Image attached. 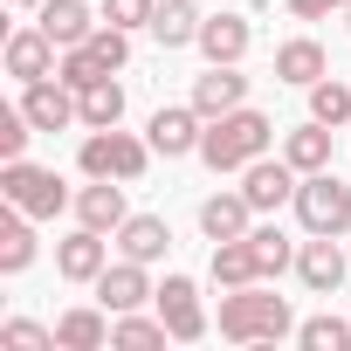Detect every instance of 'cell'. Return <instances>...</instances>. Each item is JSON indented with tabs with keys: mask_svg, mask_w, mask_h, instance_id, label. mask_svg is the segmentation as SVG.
<instances>
[{
	"mask_svg": "<svg viewBox=\"0 0 351 351\" xmlns=\"http://www.w3.org/2000/svg\"><path fill=\"white\" fill-rule=\"evenodd\" d=\"M221 337L228 344H276V337H296V317H289V296L248 282V289H221Z\"/></svg>",
	"mask_w": 351,
	"mask_h": 351,
	"instance_id": "obj_1",
	"label": "cell"
},
{
	"mask_svg": "<svg viewBox=\"0 0 351 351\" xmlns=\"http://www.w3.org/2000/svg\"><path fill=\"white\" fill-rule=\"evenodd\" d=\"M269 138H276V124H269L255 104H241V110H228V117H207L200 158H207L214 172H248V165L269 152Z\"/></svg>",
	"mask_w": 351,
	"mask_h": 351,
	"instance_id": "obj_2",
	"label": "cell"
},
{
	"mask_svg": "<svg viewBox=\"0 0 351 351\" xmlns=\"http://www.w3.org/2000/svg\"><path fill=\"white\" fill-rule=\"evenodd\" d=\"M76 165L90 172V180H145V165H152V138H131V131H90L83 138V152H76Z\"/></svg>",
	"mask_w": 351,
	"mask_h": 351,
	"instance_id": "obj_3",
	"label": "cell"
},
{
	"mask_svg": "<svg viewBox=\"0 0 351 351\" xmlns=\"http://www.w3.org/2000/svg\"><path fill=\"white\" fill-rule=\"evenodd\" d=\"M296 221H303V234H351V186L337 180V172L324 165V172H303V186H296Z\"/></svg>",
	"mask_w": 351,
	"mask_h": 351,
	"instance_id": "obj_4",
	"label": "cell"
},
{
	"mask_svg": "<svg viewBox=\"0 0 351 351\" xmlns=\"http://www.w3.org/2000/svg\"><path fill=\"white\" fill-rule=\"evenodd\" d=\"M0 193H8V207H21V214H35V221H56V214L69 207V186L56 180V165H35V158H8Z\"/></svg>",
	"mask_w": 351,
	"mask_h": 351,
	"instance_id": "obj_5",
	"label": "cell"
},
{
	"mask_svg": "<svg viewBox=\"0 0 351 351\" xmlns=\"http://www.w3.org/2000/svg\"><path fill=\"white\" fill-rule=\"evenodd\" d=\"M131 62V28H97L90 42H76V49H62V62H56V76L69 83V90H83V83H97V76H117Z\"/></svg>",
	"mask_w": 351,
	"mask_h": 351,
	"instance_id": "obj_6",
	"label": "cell"
},
{
	"mask_svg": "<svg viewBox=\"0 0 351 351\" xmlns=\"http://www.w3.org/2000/svg\"><path fill=\"white\" fill-rule=\"evenodd\" d=\"M158 317H165L172 344H200V337H207V310H200V282H193V276H165V282H158Z\"/></svg>",
	"mask_w": 351,
	"mask_h": 351,
	"instance_id": "obj_7",
	"label": "cell"
},
{
	"mask_svg": "<svg viewBox=\"0 0 351 351\" xmlns=\"http://www.w3.org/2000/svg\"><path fill=\"white\" fill-rule=\"evenodd\" d=\"M90 289H97V303H104L110 317H124V310H138V303H158V282H152L145 262H131V255H117Z\"/></svg>",
	"mask_w": 351,
	"mask_h": 351,
	"instance_id": "obj_8",
	"label": "cell"
},
{
	"mask_svg": "<svg viewBox=\"0 0 351 351\" xmlns=\"http://www.w3.org/2000/svg\"><path fill=\"white\" fill-rule=\"evenodd\" d=\"M21 110H28V124H35V131H69V124H83V110H76V90H69L62 76L21 83Z\"/></svg>",
	"mask_w": 351,
	"mask_h": 351,
	"instance_id": "obj_9",
	"label": "cell"
},
{
	"mask_svg": "<svg viewBox=\"0 0 351 351\" xmlns=\"http://www.w3.org/2000/svg\"><path fill=\"white\" fill-rule=\"evenodd\" d=\"M296 186H303V172H296L289 158H269V152L241 172V193H248V207H255V214H276L282 200H296Z\"/></svg>",
	"mask_w": 351,
	"mask_h": 351,
	"instance_id": "obj_10",
	"label": "cell"
},
{
	"mask_svg": "<svg viewBox=\"0 0 351 351\" xmlns=\"http://www.w3.org/2000/svg\"><path fill=\"white\" fill-rule=\"evenodd\" d=\"M200 131H207V117H200L193 104H158V110H152V124H145L152 152H165V158H186V152H200Z\"/></svg>",
	"mask_w": 351,
	"mask_h": 351,
	"instance_id": "obj_11",
	"label": "cell"
},
{
	"mask_svg": "<svg viewBox=\"0 0 351 351\" xmlns=\"http://www.w3.org/2000/svg\"><path fill=\"white\" fill-rule=\"evenodd\" d=\"M104 269H110V241H104L97 228L76 221V234L56 241V276H62V282H97Z\"/></svg>",
	"mask_w": 351,
	"mask_h": 351,
	"instance_id": "obj_12",
	"label": "cell"
},
{
	"mask_svg": "<svg viewBox=\"0 0 351 351\" xmlns=\"http://www.w3.org/2000/svg\"><path fill=\"white\" fill-rule=\"evenodd\" d=\"M248 104V76L241 62H207V76H193V110L200 117H228Z\"/></svg>",
	"mask_w": 351,
	"mask_h": 351,
	"instance_id": "obj_13",
	"label": "cell"
},
{
	"mask_svg": "<svg viewBox=\"0 0 351 351\" xmlns=\"http://www.w3.org/2000/svg\"><path fill=\"white\" fill-rule=\"evenodd\" d=\"M296 276H303V289H317V296L344 289V248H337V234H310V241L296 248Z\"/></svg>",
	"mask_w": 351,
	"mask_h": 351,
	"instance_id": "obj_14",
	"label": "cell"
},
{
	"mask_svg": "<svg viewBox=\"0 0 351 351\" xmlns=\"http://www.w3.org/2000/svg\"><path fill=\"white\" fill-rule=\"evenodd\" d=\"M193 49H200L207 62H241V56L255 49V28H248V14H207Z\"/></svg>",
	"mask_w": 351,
	"mask_h": 351,
	"instance_id": "obj_15",
	"label": "cell"
},
{
	"mask_svg": "<svg viewBox=\"0 0 351 351\" xmlns=\"http://www.w3.org/2000/svg\"><path fill=\"white\" fill-rule=\"evenodd\" d=\"M56 56H62V49H56L42 28H14V35H8V76H14V83L56 76Z\"/></svg>",
	"mask_w": 351,
	"mask_h": 351,
	"instance_id": "obj_16",
	"label": "cell"
},
{
	"mask_svg": "<svg viewBox=\"0 0 351 351\" xmlns=\"http://www.w3.org/2000/svg\"><path fill=\"white\" fill-rule=\"evenodd\" d=\"M76 221L83 228H97V234H117L131 214H124V180H90L83 193H76Z\"/></svg>",
	"mask_w": 351,
	"mask_h": 351,
	"instance_id": "obj_17",
	"label": "cell"
},
{
	"mask_svg": "<svg viewBox=\"0 0 351 351\" xmlns=\"http://www.w3.org/2000/svg\"><path fill=\"white\" fill-rule=\"evenodd\" d=\"M248 228H255L248 193H207V200H200V234H207V241H241Z\"/></svg>",
	"mask_w": 351,
	"mask_h": 351,
	"instance_id": "obj_18",
	"label": "cell"
},
{
	"mask_svg": "<svg viewBox=\"0 0 351 351\" xmlns=\"http://www.w3.org/2000/svg\"><path fill=\"white\" fill-rule=\"evenodd\" d=\"M56 344H62V351H104V344H110V310H104V303L62 310V317H56Z\"/></svg>",
	"mask_w": 351,
	"mask_h": 351,
	"instance_id": "obj_19",
	"label": "cell"
},
{
	"mask_svg": "<svg viewBox=\"0 0 351 351\" xmlns=\"http://www.w3.org/2000/svg\"><path fill=\"white\" fill-rule=\"evenodd\" d=\"M35 28H42L56 49H76V42H90V35H97V21H90L83 0H42V8H35Z\"/></svg>",
	"mask_w": 351,
	"mask_h": 351,
	"instance_id": "obj_20",
	"label": "cell"
},
{
	"mask_svg": "<svg viewBox=\"0 0 351 351\" xmlns=\"http://www.w3.org/2000/svg\"><path fill=\"white\" fill-rule=\"evenodd\" d=\"M324 76H330V56H324V42L296 35V42H282V49H276V83H296V90H310V83H324Z\"/></svg>",
	"mask_w": 351,
	"mask_h": 351,
	"instance_id": "obj_21",
	"label": "cell"
},
{
	"mask_svg": "<svg viewBox=\"0 0 351 351\" xmlns=\"http://www.w3.org/2000/svg\"><path fill=\"white\" fill-rule=\"evenodd\" d=\"M165 248H172V228H165V214H131L124 228H117V255H131V262H165Z\"/></svg>",
	"mask_w": 351,
	"mask_h": 351,
	"instance_id": "obj_22",
	"label": "cell"
},
{
	"mask_svg": "<svg viewBox=\"0 0 351 351\" xmlns=\"http://www.w3.org/2000/svg\"><path fill=\"white\" fill-rule=\"evenodd\" d=\"M200 8H193V0H158V8H152V42L158 49H186V42H200Z\"/></svg>",
	"mask_w": 351,
	"mask_h": 351,
	"instance_id": "obj_23",
	"label": "cell"
},
{
	"mask_svg": "<svg viewBox=\"0 0 351 351\" xmlns=\"http://www.w3.org/2000/svg\"><path fill=\"white\" fill-rule=\"evenodd\" d=\"M214 282H221V289L269 282V276H262V255H255V241H248V234H241V241H214Z\"/></svg>",
	"mask_w": 351,
	"mask_h": 351,
	"instance_id": "obj_24",
	"label": "cell"
},
{
	"mask_svg": "<svg viewBox=\"0 0 351 351\" xmlns=\"http://www.w3.org/2000/svg\"><path fill=\"white\" fill-rule=\"evenodd\" d=\"M76 110H83V124H90V131H110V124L124 117V83H117V76L83 83V90H76Z\"/></svg>",
	"mask_w": 351,
	"mask_h": 351,
	"instance_id": "obj_25",
	"label": "cell"
},
{
	"mask_svg": "<svg viewBox=\"0 0 351 351\" xmlns=\"http://www.w3.org/2000/svg\"><path fill=\"white\" fill-rule=\"evenodd\" d=\"M35 214H21V207H8L0 214V276H21L28 262H35V228H28Z\"/></svg>",
	"mask_w": 351,
	"mask_h": 351,
	"instance_id": "obj_26",
	"label": "cell"
},
{
	"mask_svg": "<svg viewBox=\"0 0 351 351\" xmlns=\"http://www.w3.org/2000/svg\"><path fill=\"white\" fill-rule=\"evenodd\" d=\"M282 158H289L296 172H324V165H330V124H317V117L296 124V131L282 138Z\"/></svg>",
	"mask_w": 351,
	"mask_h": 351,
	"instance_id": "obj_27",
	"label": "cell"
},
{
	"mask_svg": "<svg viewBox=\"0 0 351 351\" xmlns=\"http://www.w3.org/2000/svg\"><path fill=\"white\" fill-rule=\"evenodd\" d=\"M172 330H165V317H138V310H124L117 324H110V344H124V351H152V344H165Z\"/></svg>",
	"mask_w": 351,
	"mask_h": 351,
	"instance_id": "obj_28",
	"label": "cell"
},
{
	"mask_svg": "<svg viewBox=\"0 0 351 351\" xmlns=\"http://www.w3.org/2000/svg\"><path fill=\"white\" fill-rule=\"evenodd\" d=\"M296 344L303 351H351V317H303Z\"/></svg>",
	"mask_w": 351,
	"mask_h": 351,
	"instance_id": "obj_29",
	"label": "cell"
},
{
	"mask_svg": "<svg viewBox=\"0 0 351 351\" xmlns=\"http://www.w3.org/2000/svg\"><path fill=\"white\" fill-rule=\"evenodd\" d=\"M310 117H317V124H330V131H337V124H351V90H344V83H330V76H324V83H310Z\"/></svg>",
	"mask_w": 351,
	"mask_h": 351,
	"instance_id": "obj_30",
	"label": "cell"
},
{
	"mask_svg": "<svg viewBox=\"0 0 351 351\" xmlns=\"http://www.w3.org/2000/svg\"><path fill=\"white\" fill-rule=\"evenodd\" d=\"M248 241H255V255H262V276H282V269L296 262V248L282 241V228H248Z\"/></svg>",
	"mask_w": 351,
	"mask_h": 351,
	"instance_id": "obj_31",
	"label": "cell"
},
{
	"mask_svg": "<svg viewBox=\"0 0 351 351\" xmlns=\"http://www.w3.org/2000/svg\"><path fill=\"white\" fill-rule=\"evenodd\" d=\"M0 344L8 351H56V330H42L35 317H14V324H0Z\"/></svg>",
	"mask_w": 351,
	"mask_h": 351,
	"instance_id": "obj_32",
	"label": "cell"
},
{
	"mask_svg": "<svg viewBox=\"0 0 351 351\" xmlns=\"http://www.w3.org/2000/svg\"><path fill=\"white\" fill-rule=\"evenodd\" d=\"M28 138H35V124H28L21 104H14V110H0V158H28Z\"/></svg>",
	"mask_w": 351,
	"mask_h": 351,
	"instance_id": "obj_33",
	"label": "cell"
},
{
	"mask_svg": "<svg viewBox=\"0 0 351 351\" xmlns=\"http://www.w3.org/2000/svg\"><path fill=\"white\" fill-rule=\"evenodd\" d=\"M97 8H104L110 28H152V8H158V0H97Z\"/></svg>",
	"mask_w": 351,
	"mask_h": 351,
	"instance_id": "obj_34",
	"label": "cell"
},
{
	"mask_svg": "<svg viewBox=\"0 0 351 351\" xmlns=\"http://www.w3.org/2000/svg\"><path fill=\"white\" fill-rule=\"evenodd\" d=\"M351 0H289V14L296 21H324V14H344Z\"/></svg>",
	"mask_w": 351,
	"mask_h": 351,
	"instance_id": "obj_35",
	"label": "cell"
},
{
	"mask_svg": "<svg viewBox=\"0 0 351 351\" xmlns=\"http://www.w3.org/2000/svg\"><path fill=\"white\" fill-rule=\"evenodd\" d=\"M8 8H42V0H8Z\"/></svg>",
	"mask_w": 351,
	"mask_h": 351,
	"instance_id": "obj_36",
	"label": "cell"
},
{
	"mask_svg": "<svg viewBox=\"0 0 351 351\" xmlns=\"http://www.w3.org/2000/svg\"><path fill=\"white\" fill-rule=\"evenodd\" d=\"M344 21H351V8H344Z\"/></svg>",
	"mask_w": 351,
	"mask_h": 351,
	"instance_id": "obj_37",
	"label": "cell"
}]
</instances>
